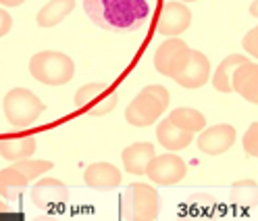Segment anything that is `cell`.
<instances>
[{"label": "cell", "instance_id": "obj_1", "mask_svg": "<svg viewBox=\"0 0 258 221\" xmlns=\"http://www.w3.org/2000/svg\"><path fill=\"white\" fill-rule=\"evenodd\" d=\"M88 17L102 29L136 31L150 17L148 0H84Z\"/></svg>", "mask_w": 258, "mask_h": 221}, {"label": "cell", "instance_id": "obj_2", "mask_svg": "<svg viewBox=\"0 0 258 221\" xmlns=\"http://www.w3.org/2000/svg\"><path fill=\"white\" fill-rule=\"evenodd\" d=\"M169 106V92L165 86H146L138 96L132 100V104L125 111L127 123L136 128H148L156 123L158 117L165 113Z\"/></svg>", "mask_w": 258, "mask_h": 221}, {"label": "cell", "instance_id": "obj_3", "mask_svg": "<svg viewBox=\"0 0 258 221\" xmlns=\"http://www.w3.org/2000/svg\"><path fill=\"white\" fill-rule=\"evenodd\" d=\"M29 73L34 75V80L46 86H62L71 82L75 73V65L71 57L56 52V50H44L31 57L29 61Z\"/></svg>", "mask_w": 258, "mask_h": 221}, {"label": "cell", "instance_id": "obj_4", "mask_svg": "<svg viewBox=\"0 0 258 221\" xmlns=\"http://www.w3.org/2000/svg\"><path fill=\"white\" fill-rule=\"evenodd\" d=\"M3 104H5L7 121L13 125V128H19V130L34 125L46 108L44 102L36 96V94L25 90V88H13L5 96Z\"/></svg>", "mask_w": 258, "mask_h": 221}, {"label": "cell", "instance_id": "obj_5", "mask_svg": "<svg viewBox=\"0 0 258 221\" xmlns=\"http://www.w3.org/2000/svg\"><path fill=\"white\" fill-rule=\"evenodd\" d=\"M160 196L148 184H129L121 196L123 219H156L160 213Z\"/></svg>", "mask_w": 258, "mask_h": 221}, {"label": "cell", "instance_id": "obj_6", "mask_svg": "<svg viewBox=\"0 0 258 221\" xmlns=\"http://www.w3.org/2000/svg\"><path fill=\"white\" fill-rule=\"evenodd\" d=\"M185 161L181 156H177L175 152H165V154H154L152 161L146 167V176L152 184L158 186H173V184H179L185 178Z\"/></svg>", "mask_w": 258, "mask_h": 221}, {"label": "cell", "instance_id": "obj_7", "mask_svg": "<svg viewBox=\"0 0 258 221\" xmlns=\"http://www.w3.org/2000/svg\"><path fill=\"white\" fill-rule=\"evenodd\" d=\"M189 46L179 40V38H169L167 42H163L158 46V50L154 52V67L160 75L173 77L179 73L185 65V61L189 57Z\"/></svg>", "mask_w": 258, "mask_h": 221}, {"label": "cell", "instance_id": "obj_8", "mask_svg": "<svg viewBox=\"0 0 258 221\" xmlns=\"http://www.w3.org/2000/svg\"><path fill=\"white\" fill-rule=\"evenodd\" d=\"M208 77H211V61H208V57L202 54L200 50H189V57L185 61L183 69L173 80L181 88L198 90L204 84H208Z\"/></svg>", "mask_w": 258, "mask_h": 221}, {"label": "cell", "instance_id": "obj_9", "mask_svg": "<svg viewBox=\"0 0 258 221\" xmlns=\"http://www.w3.org/2000/svg\"><path fill=\"white\" fill-rule=\"evenodd\" d=\"M31 200L38 209L42 211H50L56 209L60 204H64L69 200V190L60 180L54 178H42L31 186Z\"/></svg>", "mask_w": 258, "mask_h": 221}, {"label": "cell", "instance_id": "obj_10", "mask_svg": "<svg viewBox=\"0 0 258 221\" xmlns=\"http://www.w3.org/2000/svg\"><path fill=\"white\" fill-rule=\"evenodd\" d=\"M233 142H235V128L229 123H219L213 125V128L202 130V134L198 136V148L208 156H215L227 152L233 146Z\"/></svg>", "mask_w": 258, "mask_h": 221}, {"label": "cell", "instance_id": "obj_11", "mask_svg": "<svg viewBox=\"0 0 258 221\" xmlns=\"http://www.w3.org/2000/svg\"><path fill=\"white\" fill-rule=\"evenodd\" d=\"M189 23H191V13L185 7V3H167L163 11H160L156 29L158 34L167 38H177L189 27Z\"/></svg>", "mask_w": 258, "mask_h": 221}, {"label": "cell", "instance_id": "obj_12", "mask_svg": "<svg viewBox=\"0 0 258 221\" xmlns=\"http://www.w3.org/2000/svg\"><path fill=\"white\" fill-rule=\"evenodd\" d=\"M231 90L239 96H244L248 102L258 104V65L252 61L239 65L231 75Z\"/></svg>", "mask_w": 258, "mask_h": 221}, {"label": "cell", "instance_id": "obj_13", "mask_svg": "<svg viewBox=\"0 0 258 221\" xmlns=\"http://www.w3.org/2000/svg\"><path fill=\"white\" fill-rule=\"evenodd\" d=\"M84 182L92 190H115L121 184V171L112 163H92L84 173Z\"/></svg>", "mask_w": 258, "mask_h": 221}, {"label": "cell", "instance_id": "obj_14", "mask_svg": "<svg viewBox=\"0 0 258 221\" xmlns=\"http://www.w3.org/2000/svg\"><path fill=\"white\" fill-rule=\"evenodd\" d=\"M154 154H156L154 144H150V142H136V144L127 146L123 150L121 161H123V167L127 173H132V176H144V171H146Z\"/></svg>", "mask_w": 258, "mask_h": 221}, {"label": "cell", "instance_id": "obj_15", "mask_svg": "<svg viewBox=\"0 0 258 221\" xmlns=\"http://www.w3.org/2000/svg\"><path fill=\"white\" fill-rule=\"evenodd\" d=\"M156 138H158V144L165 146L167 150H183L185 146L191 144L194 134L183 132L181 128H177V125L167 117V119H163L158 123Z\"/></svg>", "mask_w": 258, "mask_h": 221}, {"label": "cell", "instance_id": "obj_16", "mask_svg": "<svg viewBox=\"0 0 258 221\" xmlns=\"http://www.w3.org/2000/svg\"><path fill=\"white\" fill-rule=\"evenodd\" d=\"M38 142L34 136L27 138H5L0 140V156L7 161H23L36 152Z\"/></svg>", "mask_w": 258, "mask_h": 221}, {"label": "cell", "instance_id": "obj_17", "mask_svg": "<svg viewBox=\"0 0 258 221\" xmlns=\"http://www.w3.org/2000/svg\"><path fill=\"white\" fill-rule=\"evenodd\" d=\"M29 180L17 167H9L0 171V196L7 200H19L25 192Z\"/></svg>", "mask_w": 258, "mask_h": 221}, {"label": "cell", "instance_id": "obj_18", "mask_svg": "<svg viewBox=\"0 0 258 221\" xmlns=\"http://www.w3.org/2000/svg\"><path fill=\"white\" fill-rule=\"evenodd\" d=\"M75 9V0H50L40 13H38V25L40 27H54Z\"/></svg>", "mask_w": 258, "mask_h": 221}, {"label": "cell", "instance_id": "obj_19", "mask_svg": "<svg viewBox=\"0 0 258 221\" xmlns=\"http://www.w3.org/2000/svg\"><path fill=\"white\" fill-rule=\"evenodd\" d=\"M244 63H248V57H244V54H229L227 59H223L221 65L215 71V75H213V86L225 94L233 92L231 90V75L239 65H244Z\"/></svg>", "mask_w": 258, "mask_h": 221}, {"label": "cell", "instance_id": "obj_20", "mask_svg": "<svg viewBox=\"0 0 258 221\" xmlns=\"http://www.w3.org/2000/svg\"><path fill=\"white\" fill-rule=\"evenodd\" d=\"M169 119L177 125V128H181L183 132H189V134H198L206 128V117L200 113L196 108H189V106H179L171 111Z\"/></svg>", "mask_w": 258, "mask_h": 221}, {"label": "cell", "instance_id": "obj_21", "mask_svg": "<svg viewBox=\"0 0 258 221\" xmlns=\"http://www.w3.org/2000/svg\"><path fill=\"white\" fill-rule=\"evenodd\" d=\"M106 92H108V84H104V82H92V84H86V86H82V88L77 90L75 98H73V106L86 111L88 106H92V104L98 102Z\"/></svg>", "mask_w": 258, "mask_h": 221}, {"label": "cell", "instance_id": "obj_22", "mask_svg": "<svg viewBox=\"0 0 258 221\" xmlns=\"http://www.w3.org/2000/svg\"><path fill=\"white\" fill-rule=\"evenodd\" d=\"M231 200L235 204H241L244 209H250L258 200V188L252 180H241L231 188Z\"/></svg>", "mask_w": 258, "mask_h": 221}, {"label": "cell", "instance_id": "obj_23", "mask_svg": "<svg viewBox=\"0 0 258 221\" xmlns=\"http://www.w3.org/2000/svg\"><path fill=\"white\" fill-rule=\"evenodd\" d=\"M13 167H17L23 176L29 180V182H34V180H38V178H42L44 173H48L54 165L50 163V161H34L29 156V159H23V161H15V165Z\"/></svg>", "mask_w": 258, "mask_h": 221}, {"label": "cell", "instance_id": "obj_24", "mask_svg": "<svg viewBox=\"0 0 258 221\" xmlns=\"http://www.w3.org/2000/svg\"><path fill=\"white\" fill-rule=\"evenodd\" d=\"M115 106H117V92H110V94H104V96H102L98 102H96V104L88 106L86 113L92 115V117H100V115L110 113V111L115 108Z\"/></svg>", "mask_w": 258, "mask_h": 221}, {"label": "cell", "instance_id": "obj_25", "mask_svg": "<svg viewBox=\"0 0 258 221\" xmlns=\"http://www.w3.org/2000/svg\"><path fill=\"white\" fill-rule=\"evenodd\" d=\"M241 144H244V150L250 154V156H258V123H252L244 140H241Z\"/></svg>", "mask_w": 258, "mask_h": 221}, {"label": "cell", "instance_id": "obj_26", "mask_svg": "<svg viewBox=\"0 0 258 221\" xmlns=\"http://www.w3.org/2000/svg\"><path fill=\"white\" fill-rule=\"evenodd\" d=\"M241 46H244V50H248L250 57L258 59V27L248 31V34L244 36V40H241Z\"/></svg>", "mask_w": 258, "mask_h": 221}, {"label": "cell", "instance_id": "obj_27", "mask_svg": "<svg viewBox=\"0 0 258 221\" xmlns=\"http://www.w3.org/2000/svg\"><path fill=\"white\" fill-rule=\"evenodd\" d=\"M11 27H13V17L5 9H0V38L7 36L11 31Z\"/></svg>", "mask_w": 258, "mask_h": 221}, {"label": "cell", "instance_id": "obj_28", "mask_svg": "<svg viewBox=\"0 0 258 221\" xmlns=\"http://www.w3.org/2000/svg\"><path fill=\"white\" fill-rule=\"evenodd\" d=\"M25 0H0V5L3 7H21Z\"/></svg>", "mask_w": 258, "mask_h": 221}, {"label": "cell", "instance_id": "obj_29", "mask_svg": "<svg viewBox=\"0 0 258 221\" xmlns=\"http://www.w3.org/2000/svg\"><path fill=\"white\" fill-rule=\"evenodd\" d=\"M250 13H252V17H258V0H254V3H252Z\"/></svg>", "mask_w": 258, "mask_h": 221}, {"label": "cell", "instance_id": "obj_30", "mask_svg": "<svg viewBox=\"0 0 258 221\" xmlns=\"http://www.w3.org/2000/svg\"><path fill=\"white\" fill-rule=\"evenodd\" d=\"M9 211V207H7V204L3 202V200H0V213H7Z\"/></svg>", "mask_w": 258, "mask_h": 221}, {"label": "cell", "instance_id": "obj_31", "mask_svg": "<svg viewBox=\"0 0 258 221\" xmlns=\"http://www.w3.org/2000/svg\"><path fill=\"white\" fill-rule=\"evenodd\" d=\"M179 3H196V0H179Z\"/></svg>", "mask_w": 258, "mask_h": 221}]
</instances>
